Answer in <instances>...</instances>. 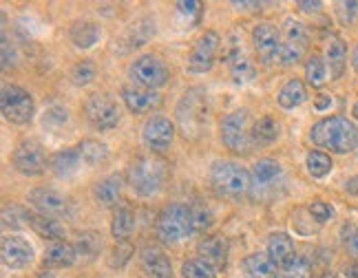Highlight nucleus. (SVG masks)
Returning a JSON list of instances; mask_svg holds the SVG:
<instances>
[{
  "instance_id": "obj_24",
  "label": "nucleus",
  "mask_w": 358,
  "mask_h": 278,
  "mask_svg": "<svg viewBox=\"0 0 358 278\" xmlns=\"http://www.w3.org/2000/svg\"><path fill=\"white\" fill-rule=\"evenodd\" d=\"M122 190H124V177L113 173L95 184L93 197L102 207H115L122 199Z\"/></svg>"
},
{
  "instance_id": "obj_3",
  "label": "nucleus",
  "mask_w": 358,
  "mask_h": 278,
  "mask_svg": "<svg viewBox=\"0 0 358 278\" xmlns=\"http://www.w3.org/2000/svg\"><path fill=\"white\" fill-rule=\"evenodd\" d=\"M177 124L186 139H197L208 129V95L203 89H190L177 104Z\"/></svg>"
},
{
  "instance_id": "obj_53",
  "label": "nucleus",
  "mask_w": 358,
  "mask_h": 278,
  "mask_svg": "<svg viewBox=\"0 0 358 278\" xmlns=\"http://www.w3.org/2000/svg\"><path fill=\"white\" fill-rule=\"evenodd\" d=\"M345 192L352 194V197H358V175L345 182Z\"/></svg>"
},
{
  "instance_id": "obj_44",
  "label": "nucleus",
  "mask_w": 358,
  "mask_h": 278,
  "mask_svg": "<svg viewBox=\"0 0 358 278\" xmlns=\"http://www.w3.org/2000/svg\"><path fill=\"white\" fill-rule=\"evenodd\" d=\"M341 241L345 245L348 254L358 261V228L354 224H345L341 228Z\"/></svg>"
},
{
  "instance_id": "obj_48",
  "label": "nucleus",
  "mask_w": 358,
  "mask_h": 278,
  "mask_svg": "<svg viewBox=\"0 0 358 278\" xmlns=\"http://www.w3.org/2000/svg\"><path fill=\"white\" fill-rule=\"evenodd\" d=\"M16 64V49L11 47L9 36L3 34V71H9V66Z\"/></svg>"
},
{
  "instance_id": "obj_45",
  "label": "nucleus",
  "mask_w": 358,
  "mask_h": 278,
  "mask_svg": "<svg viewBox=\"0 0 358 278\" xmlns=\"http://www.w3.org/2000/svg\"><path fill=\"white\" fill-rule=\"evenodd\" d=\"M131 254H133V247L129 243H117L113 247L111 256H108V265H111L113 270H122L131 261Z\"/></svg>"
},
{
  "instance_id": "obj_25",
  "label": "nucleus",
  "mask_w": 358,
  "mask_h": 278,
  "mask_svg": "<svg viewBox=\"0 0 358 278\" xmlns=\"http://www.w3.org/2000/svg\"><path fill=\"white\" fill-rule=\"evenodd\" d=\"M266 252H268V256L274 263H277V268L283 270L287 263H290L296 256L294 254V241H292V236L285 234V232H274V234H270Z\"/></svg>"
},
{
  "instance_id": "obj_38",
  "label": "nucleus",
  "mask_w": 358,
  "mask_h": 278,
  "mask_svg": "<svg viewBox=\"0 0 358 278\" xmlns=\"http://www.w3.org/2000/svg\"><path fill=\"white\" fill-rule=\"evenodd\" d=\"M306 168L314 179H323L332 173V157L323 150H310L306 157Z\"/></svg>"
},
{
  "instance_id": "obj_28",
  "label": "nucleus",
  "mask_w": 358,
  "mask_h": 278,
  "mask_svg": "<svg viewBox=\"0 0 358 278\" xmlns=\"http://www.w3.org/2000/svg\"><path fill=\"white\" fill-rule=\"evenodd\" d=\"M80 163L82 159L78 155V148H64V150H58L56 155H51L49 170L60 179H69L78 173Z\"/></svg>"
},
{
  "instance_id": "obj_33",
  "label": "nucleus",
  "mask_w": 358,
  "mask_h": 278,
  "mask_svg": "<svg viewBox=\"0 0 358 278\" xmlns=\"http://www.w3.org/2000/svg\"><path fill=\"white\" fill-rule=\"evenodd\" d=\"M78 155L87 166H102L111 157V150L100 139H82L78 144Z\"/></svg>"
},
{
  "instance_id": "obj_41",
  "label": "nucleus",
  "mask_w": 358,
  "mask_h": 278,
  "mask_svg": "<svg viewBox=\"0 0 358 278\" xmlns=\"http://www.w3.org/2000/svg\"><path fill=\"white\" fill-rule=\"evenodd\" d=\"M98 75V66L93 60H82L71 68V82L76 87H87Z\"/></svg>"
},
{
  "instance_id": "obj_17",
  "label": "nucleus",
  "mask_w": 358,
  "mask_h": 278,
  "mask_svg": "<svg viewBox=\"0 0 358 278\" xmlns=\"http://www.w3.org/2000/svg\"><path fill=\"white\" fill-rule=\"evenodd\" d=\"M0 254L3 263L9 270H24L34 263V245L20 234H7L3 236V245H0Z\"/></svg>"
},
{
  "instance_id": "obj_50",
  "label": "nucleus",
  "mask_w": 358,
  "mask_h": 278,
  "mask_svg": "<svg viewBox=\"0 0 358 278\" xmlns=\"http://www.w3.org/2000/svg\"><path fill=\"white\" fill-rule=\"evenodd\" d=\"M329 106H332V97L325 95V93H321V95L314 100V108H316V110H327Z\"/></svg>"
},
{
  "instance_id": "obj_2",
  "label": "nucleus",
  "mask_w": 358,
  "mask_h": 278,
  "mask_svg": "<svg viewBox=\"0 0 358 278\" xmlns=\"http://www.w3.org/2000/svg\"><path fill=\"white\" fill-rule=\"evenodd\" d=\"M169 182V163L159 155H140L129 168V186L137 197H155Z\"/></svg>"
},
{
  "instance_id": "obj_26",
  "label": "nucleus",
  "mask_w": 358,
  "mask_h": 278,
  "mask_svg": "<svg viewBox=\"0 0 358 278\" xmlns=\"http://www.w3.org/2000/svg\"><path fill=\"white\" fill-rule=\"evenodd\" d=\"M199 256L203 261L213 263L217 270H226V265H228V241H226V236L215 234V236H208V239H203L199 243Z\"/></svg>"
},
{
  "instance_id": "obj_55",
  "label": "nucleus",
  "mask_w": 358,
  "mask_h": 278,
  "mask_svg": "<svg viewBox=\"0 0 358 278\" xmlns=\"http://www.w3.org/2000/svg\"><path fill=\"white\" fill-rule=\"evenodd\" d=\"M352 66H354V71L358 73V45L354 47V53H352Z\"/></svg>"
},
{
  "instance_id": "obj_18",
  "label": "nucleus",
  "mask_w": 358,
  "mask_h": 278,
  "mask_svg": "<svg viewBox=\"0 0 358 278\" xmlns=\"http://www.w3.org/2000/svg\"><path fill=\"white\" fill-rule=\"evenodd\" d=\"M153 36H155V20L153 18H140L137 22L129 24L127 31L115 40V51L129 53L133 49H140Z\"/></svg>"
},
{
  "instance_id": "obj_39",
  "label": "nucleus",
  "mask_w": 358,
  "mask_h": 278,
  "mask_svg": "<svg viewBox=\"0 0 358 278\" xmlns=\"http://www.w3.org/2000/svg\"><path fill=\"white\" fill-rule=\"evenodd\" d=\"M217 268L213 263L203 261L201 256L188 258L182 265V278H217Z\"/></svg>"
},
{
  "instance_id": "obj_12",
  "label": "nucleus",
  "mask_w": 358,
  "mask_h": 278,
  "mask_svg": "<svg viewBox=\"0 0 358 278\" xmlns=\"http://www.w3.org/2000/svg\"><path fill=\"white\" fill-rule=\"evenodd\" d=\"M252 45L264 64H283V34L272 22H259L252 29Z\"/></svg>"
},
{
  "instance_id": "obj_49",
  "label": "nucleus",
  "mask_w": 358,
  "mask_h": 278,
  "mask_svg": "<svg viewBox=\"0 0 358 278\" xmlns=\"http://www.w3.org/2000/svg\"><path fill=\"white\" fill-rule=\"evenodd\" d=\"M201 3H195V0H190V3H177V9L184 13V16H195L199 18V13H201Z\"/></svg>"
},
{
  "instance_id": "obj_19",
  "label": "nucleus",
  "mask_w": 358,
  "mask_h": 278,
  "mask_svg": "<svg viewBox=\"0 0 358 278\" xmlns=\"http://www.w3.org/2000/svg\"><path fill=\"white\" fill-rule=\"evenodd\" d=\"M140 268L146 278H173V263L166 252L155 245H144L140 249Z\"/></svg>"
},
{
  "instance_id": "obj_57",
  "label": "nucleus",
  "mask_w": 358,
  "mask_h": 278,
  "mask_svg": "<svg viewBox=\"0 0 358 278\" xmlns=\"http://www.w3.org/2000/svg\"><path fill=\"white\" fill-rule=\"evenodd\" d=\"M352 115L358 119V102H356V104H354V108H352Z\"/></svg>"
},
{
  "instance_id": "obj_4",
  "label": "nucleus",
  "mask_w": 358,
  "mask_h": 278,
  "mask_svg": "<svg viewBox=\"0 0 358 278\" xmlns=\"http://www.w3.org/2000/svg\"><path fill=\"white\" fill-rule=\"evenodd\" d=\"M210 186L226 199H241L252 190V175L237 161H215L210 168Z\"/></svg>"
},
{
  "instance_id": "obj_1",
  "label": "nucleus",
  "mask_w": 358,
  "mask_h": 278,
  "mask_svg": "<svg viewBox=\"0 0 358 278\" xmlns=\"http://www.w3.org/2000/svg\"><path fill=\"white\" fill-rule=\"evenodd\" d=\"M310 137L319 148L332 150L336 155H348L358 148V126L343 115H329L316 122Z\"/></svg>"
},
{
  "instance_id": "obj_20",
  "label": "nucleus",
  "mask_w": 358,
  "mask_h": 278,
  "mask_svg": "<svg viewBox=\"0 0 358 278\" xmlns=\"http://www.w3.org/2000/svg\"><path fill=\"white\" fill-rule=\"evenodd\" d=\"M226 62H228L230 75H232V82H235V85L243 87V85H250V82L257 80V66L250 58H248L243 47L230 45L228 53H226Z\"/></svg>"
},
{
  "instance_id": "obj_11",
  "label": "nucleus",
  "mask_w": 358,
  "mask_h": 278,
  "mask_svg": "<svg viewBox=\"0 0 358 278\" xmlns=\"http://www.w3.org/2000/svg\"><path fill=\"white\" fill-rule=\"evenodd\" d=\"M51 157H47L45 146L38 142V139H22V142L16 146L11 155V163L16 173L24 175V177H40L45 175L49 168Z\"/></svg>"
},
{
  "instance_id": "obj_40",
  "label": "nucleus",
  "mask_w": 358,
  "mask_h": 278,
  "mask_svg": "<svg viewBox=\"0 0 358 278\" xmlns=\"http://www.w3.org/2000/svg\"><path fill=\"white\" fill-rule=\"evenodd\" d=\"M66 122H69V108H64L60 104L49 106L43 115V126H45V131H51V133H58L62 126H66Z\"/></svg>"
},
{
  "instance_id": "obj_46",
  "label": "nucleus",
  "mask_w": 358,
  "mask_h": 278,
  "mask_svg": "<svg viewBox=\"0 0 358 278\" xmlns=\"http://www.w3.org/2000/svg\"><path fill=\"white\" fill-rule=\"evenodd\" d=\"M308 212H310V217L316 221V224H325V221H329V219H332V214H334L332 205L325 203V201H321V199L312 201V203L308 205Z\"/></svg>"
},
{
  "instance_id": "obj_29",
  "label": "nucleus",
  "mask_w": 358,
  "mask_h": 278,
  "mask_svg": "<svg viewBox=\"0 0 358 278\" xmlns=\"http://www.w3.org/2000/svg\"><path fill=\"white\" fill-rule=\"evenodd\" d=\"M325 62H327V68H329V78L341 80L343 73H345V66H348V47H345V43H343L341 38H332L327 43Z\"/></svg>"
},
{
  "instance_id": "obj_10",
  "label": "nucleus",
  "mask_w": 358,
  "mask_h": 278,
  "mask_svg": "<svg viewBox=\"0 0 358 278\" xmlns=\"http://www.w3.org/2000/svg\"><path fill=\"white\" fill-rule=\"evenodd\" d=\"M252 190L250 197L257 201H268L277 197V190L283 186V168L274 159H259L252 166Z\"/></svg>"
},
{
  "instance_id": "obj_56",
  "label": "nucleus",
  "mask_w": 358,
  "mask_h": 278,
  "mask_svg": "<svg viewBox=\"0 0 358 278\" xmlns=\"http://www.w3.org/2000/svg\"><path fill=\"white\" fill-rule=\"evenodd\" d=\"M36 278H53V274H49V272H43V274H38Z\"/></svg>"
},
{
  "instance_id": "obj_5",
  "label": "nucleus",
  "mask_w": 358,
  "mask_h": 278,
  "mask_svg": "<svg viewBox=\"0 0 358 278\" xmlns=\"http://www.w3.org/2000/svg\"><path fill=\"white\" fill-rule=\"evenodd\" d=\"M155 234L164 245H177L195 234L188 203H171L164 207L155 221Z\"/></svg>"
},
{
  "instance_id": "obj_32",
  "label": "nucleus",
  "mask_w": 358,
  "mask_h": 278,
  "mask_svg": "<svg viewBox=\"0 0 358 278\" xmlns=\"http://www.w3.org/2000/svg\"><path fill=\"white\" fill-rule=\"evenodd\" d=\"M277 102L285 110H292V108H299L301 104H306L308 102V89H306V85H303V82L296 80V78L287 80L285 85H283V89L279 91V95H277Z\"/></svg>"
},
{
  "instance_id": "obj_9",
  "label": "nucleus",
  "mask_w": 358,
  "mask_h": 278,
  "mask_svg": "<svg viewBox=\"0 0 358 278\" xmlns=\"http://www.w3.org/2000/svg\"><path fill=\"white\" fill-rule=\"evenodd\" d=\"M85 115L95 131H113L122 119V108L113 95L93 93L85 104Z\"/></svg>"
},
{
  "instance_id": "obj_51",
  "label": "nucleus",
  "mask_w": 358,
  "mask_h": 278,
  "mask_svg": "<svg viewBox=\"0 0 358 278\" xmlns=\"http://www.w3.org/2000/svg\"><path fill=\"white\" fill-rule=\"evenodd\" d=\"M232 7H237L239 11H255V9H261L264 7V3H241V0H235V3H232Z\"/></svg>"
},
{
  "instance_id": "obj_7",
  "label": "nucleus",
  "mask_w": 358,
  "mask_h": 278,
  "mask_svg": "<svg viewBox=\"0 0 358 278\" xmlns=\"http://www.w3.org/2000/svg\"><path fill=\"white\" fill-rule=\"evenodd\" d=\"M0 110H3V117L16 126H24L34 119L36 113V104L31 93L16 87V85H5L3 93H0Z\"/></svg>"
},
{
  "instance_id": "obj_36",
  "label": "nucleus",
  "mask_w": 358,
  "mask_h": 278,
  "mask_svg": "<svg viewBox=\"0 0 358 278\" xmlns=\"http://www.w3.org/2000/svg\"><path fill=\"white\" fill-rule=\"evenodd\" d=\"M190 207V219H192V230L197 232H208L215 226V212L208 203L203 201H192L188 203Z\"/></svg>"
},
{
  "instance_id": "obj_8",
  "label": "nucleus",
  "mask_w": 358,
  "mask_h": 278,
  "mask_svg": "<svg viewBox=\"0 0 358 278\" xmlns=\"http://www.w3.org/2000/svg\"><path fill=\"white\" fill-rule=\"evenodd\" d=\"M129 75L137 87L148 89V91H157L171 80L169 66L164 64V60L159 58V55H153V53L140 55V58L131 64Z\"/></svg>"
},
{
  "instance_id": "obj_22",
  "label": "nucleus",
  "mask_w": 358,
  "mask_h": 278,
  "mask_svg": "<svg viewBox=\"0 0 358 278\" xmlns=\"http://www.w3.org/2000/svg\"><path fill=\"white\" fill-rule=\"evenodd\" d=\"M78 263V252H76V245L71 241H56L51 243L45 254H43V268L47 272L51 270H66Z\"/></svg>"
},
{
  "instance_id": "obj_23",
  "label": "nucleus",
  "mask_w": 358,
  "mask_h": 278,
  "mask_svg": "<svg viewBox=\"0 0 358 278\" xmlns=\"http://www.w3.org/2000/svg\"><path fill=\"white\" fill-rule=\"evenodd\" d=\"M241 272L245 278H277L279 268L274 263L268 252H252L241 261Z\"/></svg>"
},
{
  "instance_id": "obj_6",
  "label": "nucleus",
  "mask_w": 358,
  "mask_h": 278,
  "mask_svg": "<svg viewBox=\"0 0 358 278\" xmlns=\"http://www.w3.org/2000/svg\"><path fill=\"white\" fill-rule=\"evenodd\" d=\"M250 131V113L245 108L232 110L222 122V142L228 150L237 152V155H248L255 148Z\"/></svg>"
},
{
  "instance_id": "obj_42",
  "label": "nucleus",
  "mask_w": 358,
  "mask_h": 278,
  "mask_svg": "<svg viewBox=\"0 0 358 278\" xmlns=\"http://www.w3.org/2000/svg\"><path fill=\"white\" fill-rule=\"evenodd\" d=\"M281 278H312V265L306 256H294L281 270Z\"/></svg>"
},
{
  "instance_id": "obj_27",
  "label": "nucleus",
  "mask_w": 358,
  "mask_h": 278,
  "mask_svg": "<svg viewBox=\"0 0 358 278\" xmlns=\"http://www.w3.org/2000/svg\"><path fill=\"white\" fill-rule=\"evenodd\" d=\"M252 146L257 148H266V146H272L277 139L281 137V122L272 115H264L259 117L255 124H252Z\"/></svg>"
},
{
  "instance_id": "obj_58",
  "label": "nucleus",
  "mask_w": 358,
  "mask_h": 278,
  "mask_svg": "<svg viewBox=\"0 0 358 278\" xmlns=\"http://www.w3.org/2000/svg\"><path fill=\"white\" fill-rule=\"evenodd\" d=\"M321 278H338V276H336V274H323Z\"/></svg>"
},
{
  "instance_id": "obj_35",
  "label": "nucleus",
  "mask_w": 358,
  "mask_h": 278,
  "mask_svg": "<svg viewBox=\"0 0 358 278\" xmlns=\"http://www.w3.org/2000/svg\"><path fill=\"white\" fill-rule=\"evenodd\" d=\"M73 245H76V252H78V261L91 263L102 252V236L98 232H82Z\"/></svg>"
},
{
  "instance_id": "obj_21",
  "label": "nucleus",
  "mask_w": 358,
  "mask_h": 278,
  "mask_svg": "<svg viewBox=\"0 0 358 278\" xmlns=\"http://www.w3.org/2000/svg\"><path fill=\"white\" fill-rule=\"evenodd\" d=\"M122 102L127 104L131 113L144 115V113H153L155 108H159L164 100L157 91H148V89H140V87H124Z\"/></svg>"
},
{
  "instance_id": "obj_52",
  "label": "nucleus",
  "mask_w": 358,
  "mask_h": 278,
  "mask_svg": "<svg viewBox=\"0 0 358 278\" xmlns=\"http://www.w3.org/2000/svg\"><path fill=\"white\" fill-rule=\"evenodd\" d=\"M296 7H299V9H303L306 13H316V11H319L323 5H321V3H306V0H301V3H296Z\"/></svg>"
},
{
  "instance_id": "obj_14",
  "label": "nucleus",
  "mask_w": 358,
  "mask_h": 278,
  "mask_svg": "<svg viewBox=\"0 0 358 278\" xmlns=\"http://www.w3.org/2000/svg\"><path fill=\"white\" fill-rule=\"evenodd\" d=\"M29 203L38 214L53 217V219H66L73 214V201L64 192L53 188H36L29 192Z\"/></svg>"
},
{
  "instance_id": "obj_47",
  "label": "nucleus",
  "mask_w": 358,
  "mask_h": 278,
  "mask_svg": "<svg viewBox=\"0 0 358 278\" xmlns=\"http://www.w3.org/2000/svg\"><path fill=\"white\" fill-rule=\"evenodd\" d=\"M336 13H338V20L343 24H348V27L356 24L358 22V3H356V0H345V3H338Z\"/></svg>"
},
{
  "instance_id": "obj_15",
  "label": "nucleus",
  "mask_w": 358,
  "mask_h": 278,
  "mask_svg": "<svg viewBox=\"0 0 358 278\" xmlns=\"http://www.w3.org/2000/svg\"><path fill=\"white\" fill-rule=\"evenodd\" d=\"M175 124L164 115H150L142 129V142L150 152H166L175 142Z\"/></svg>"
},
{
  "instance_id": "obj_37",
  "label": "nucleus",
  "mask_w": 358,
  "mask_h": 278,
  "mask_svg": "<svg viewBox=\"0 0 358 278\" xmlns=\"http://www.w3.org/2000/svg\"><path fill=\"white\" fill-rule=\"evenodd\" d=\"M327 75H329V68H327V62L321 58V55H312L306 64V80L312 89H323L325 82H327Z\"/></svg>"
},
{
  "instance_id": "obj_31",
  "label": "nucleus",
  "mask_w": 358,
  "mask_h": 278,
  "mask_svg": "<svg viewBox=\"0 0 358 278\" xmlns=\"http://www.w3.org/2000/svg\"><path fill=\"white\" fill-rule=\"evenodd\" d=\"M69 38H71V43L78 49H91V47H95L100 43L102 29H100V24H95L91 20H82V22H76L71 27V34H69Z\"/></svg>"
},
{
  "instance_id": "obj_43",
  "label": "nucleus",
  "mask_w": 358,
  "mask_h": 278,
  "mask_svg": "<svg viewBox=\"0 0 358 278\" xmlns=\"http://www.w3.org/2000/svg\"><path fill=\"white\" fill-rule=\"evenodd\" d=\"M29 214L31 212L22 210V207H18V205H7L3 210V226L13 228V230L22 228V226H29Z\"/></svg>"
},
{
  "instance_id": "obj_54",
  "label": "nucleus",
  "mask_w": 358,
  "mask_h": 278,
  "mask_svg": "<svg viewBox=\"0 0 358 278\" xmlns=\"http://www.w3.org/2000/svg\"><path fill=\"white\" fill-rule=\"evenodd\" d=\"M345 278H358V261L345 268Z\"/></svg>"
},
{
  "instance_id": "obj_16",
  "label": "nucleus",
  "mask_w": 358,
  "mask_h": 278,
  "mask_svg": "<svg viewBox=\"0 0 358 278\" xmlns=\"http://www.w3.org/2000/svg\"><path fill=\"white\" fill-rule=\"evenodd\" d=\"M281 34H283V43H285L283 66H292L303 58V53H306V49L310 45V31L303 22H299L294 18H285L283 27H281Z\"/></svg>"
},
{
  "instance_id": "obj_13",
  "label": "nucleus",
  "mask_w": 358,
  "mask_h": 278,
  "mask_svg": "<svg viewBox=\"0 0 358 278\" xmlns=\"http://www.w3.org/2000/svg\"><path fill=\"white\" fill-rule=\"evenodd\" d=\"M219 49H222V36H219L217 31H206L195 43V47H192V51L188 55L186 71L190 75L208 73L217 62Z\"/></svg>"
},
{
  "instance_id": "obj_30",
  "label": "nucleus",
  "mask_w": 358,
  "mask_h": 278,
  "mask_svg": "<svg viewBox=\"0 0 358 278\" xmlns=\"http://www.w3.org/2000/svg\"><path fill=\"white\" fill-rule=\"evenodd\" d=\"M29 226L31 230L38 234V236H43V239L47 241H64V226L60 224L58 219H53V217H45V214H29Z\"/></svg>"
},
{
  "instance_id": "obj_34",
  "label": "nucleus",
  "mask_w": 358,
  "mask_h": 278,
  "mask_svg": "<svg viewBox=\"0 0 358 278\" xmlns=\"http://www.w3.org/2000/svg\"><path fill=\"white\" fill-rule=\"evenodd\" d=\"M135 232V212L131 207H117L111 221V236L115 243H129Z\"/></svg>"
}]
</instances>
